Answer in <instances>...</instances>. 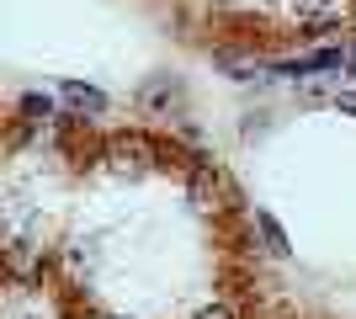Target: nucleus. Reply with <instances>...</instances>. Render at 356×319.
<instances>
[{
  "instance_id": "f257e3e1",
  "label": "nucleus",
  "mask_w": 356,
  "mask_h": 319,
  "mask_svg": "<svg viewBox=\"0 0 356 319\" xmlns=\"http://www.w3.org/2000/svg\"><path fill=\"white\" fill-rule=\"evenodd\" d=\"M234 176L154 122L16 112L0 176L6 288L54 319H277Z\"/></svg>"
},
{
  "instance_id": "f03ea898",
  "label": "nucleus",
  "mask_w": 356,
  "mask_h": 319,
  "mask_svg": "<svg viewBox=\"0 0 356 319\" xmlns=\"http://www.w3.org/2000/svg\"><path fill=\"white\" fill-rule=\"evenodd\" d=\"M186 38H202L208 54L271 59L356 32V0H165Z\"/></svg>"
},
{
  "instance_id": "7ed1b4c3",
  "label": "nucleus",
  "mask_w": 356,
  "mask_h": 319,
  "mask_svg": "<svg viewBox=\"0 0 356 319\" xmlns=\"http://www.w3.org/2000/svg\"><path fill=\"white\" fill-rule=\"evenodd\" d=\"M59 96H64V106H70L74 117H106V106H112L96 85H80V80H64Z\"/></svg>"
},
{
  "instance_id": "20e7f679",
  "label": "nucleus",
  "mask_w": 356,
  "mask_h": 319,
  "mask_svg": "<svg viewBox=\"0 0 356 319\" xmlns=\"http://www.w3.org/2000/svg\"><path fill=\"white\" fill-rule=\"evenodd\" d=\"M335 112H351L356 117V91H335Z\"/></svg>"
},
{
  "instance_id": "39448f33",
  "label": "nucleus",
  "mask_w": 356,
  "mask_h": 319,
  "mask_svg": "<svg viewBox=\"0 0 356 319\" xmlns=\"http://www.w3.org/2000/svg\"><path fill=\"white\" fill-rule=\"evenodd\" d=\"M341 69H346V80L356 85V54H346V64H341Z\"/></svg>"
},
{
  "instance_id": "423d86ee",
  "label": "nucleus",
  "mask_w": 356,
  "mask_h": 319,
  "mask_svg": "<svg viewBox=\"0 0 356 319\" xmlns=\"http://www.w3.org/2000/svg\"><path fill=\"white\" fill-rule=\"evenodd\" d=\"M277 319H325V314H277Z\"/></svg>"
}]
</instances>
